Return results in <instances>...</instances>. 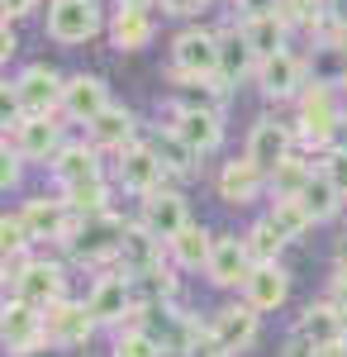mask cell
<instances>
[{"label": "cell", "mask_w": 347, "mask_h": 357, "mask_svg": "<svg viewBox=\"0 0 347 357\" xmlns=\"http://www.w3.org/2000/svg\"><path fill=\"white\" fill-rule=\"evenodd\" d=\"M5 286H10V296L38 305V310H48L53 301L67 296V276H62V267L38 262V257H10V262H5Z\"/></svg>", "instance_id": "6da1fadb"}, {"label": "cell", "mask_w": 347, "mask_h": 357, "mask_svg": "<svg viewBox=\"0 0 347 357\" xmlns=\"http://www.w3.org/2000/svg\"><path fill=\"white\" fill-rule=\"evenodd\" d=\"M347 105H338V86H323V82H309L300 91V138L314 143V148H328L338 124H343Z\"/></svg>", "instance_id": "7a4b0ae2"}, {"label": "cell", "mask_w": 347, "mask_h": 357, "mask_svg": "<svg viewBox=\"0 0 347 357\" xmlns=\"http://www.w3.org/2000/svg\"><path fill=\"white\" fill-rule=\"evenodd\" d=\"M124 229H129V224L114 220L109 210H100V215H81L77 234H72V238H67L62 248H72V257H77V262L95 267V262H109V257H119Z\"/></svg>", "instance_id": "3957f363"}, {"label": "cell", "mask_w": 347, "mask_h": 357, "mask_svg": "<svg viewBox=\"0 0 347 357\" xmlns=\"http://www.w3.org/2000/svg\"><path fill=\"white\" fill-rule=\"evenodd\" d=\"M0 338H5V353L10 357H33L38 348H48V324H43V310L38 305L10 296L0 310Z\"/></svg>", "instance_id": "277c9868"}, {"label": "cell", "mask_w": 347, "mask_h": 357, "mask_svg": "<svg viewBox=\"0 0 347 357\" xmlns=\"http://www.w3.org/2000/svg\"><path fill=\"white\" fill-rule=\"evenodd\" d=\"M186 77H219V33L195 24L171 38V82Z\"/></svg>", "instance_id": "5b68a950"}, {"label": "cell", "mask_w": 347, "mask_h": 357, "mask_svg": "<svg viewBox=\"0 0 347 357\" xmlns=\"http://www.w3.org/2000/svg\"><path fill=\"white\" fill-rule=\"evenodd\" d=\"M100 33V5L95 0H48V38L62 48L91 43Z\"/></svg>", "instance_id": "8992f818"}, {"label": "cell", "mask_w": 347, "mask_h": 357, "mask_svg": "<svg viewBox=\"0 0 347 357\" xmlns=\"http://www.w3.org/2000/svg\"><path fill=\"white\" fill-rule=\"evenodd\" d=\"M20 220H24V229L33 234V243H67L72 234H77L81 215L57 195V200H48V195H33V200H24V210H20Z\"/></svg>", "instance_id": "52a82bcc"}, {"label": "cell", "mask_w": 347, "mask_h": 357, "mask_svg": "<svg viewBox=\"0 0 347 357\" xmlns=\"http://www.w3.org/2000/svg\"><path fill=\"white\" fill-rule=\"evenodd\" d=\"M91 314H95V324H134L138 314V296H134V276L129 272H114V276H100L95 286H91Z\"/></svg>", "instance_id": "ba28073f"}, {"label": "cell", "mask_w": 347, "mask_h": 357, "mask_svg": "<svg viewBox=\"0 0 347 357\" xmlns=\"http://www.w3.org/2000/svg\"><path fill=\"white\" fill-rule=\"evenodd\" d=\"M24 162H53L57 148H62V124H57L53 114H24L15 129H10V138H5Z\"/></svg>", "instance_id": "9c48e42d"}, {"label": "cell", "mask_w": 347, "mask_h": 357, "mask_svg": "<svg viewBox=\"0 0 347 357\" xmlns=\"http://www.w3.org/2000/svg\"><path fill=\"white\" fill-rule=\"evenodd\" d=\"M114 158H119V162H114V176H119L124 191L148 195V191H157L162 181H167V167H162L153 143H129V148H119Z\"/></svg>", "instance_id": "30bf717a"}, {"label": "cell", "mask_w": 347, "mask_h": 357, "mask_svg": "<svg viewBox=\"0 0 347 357\" xmlns=\"http://www.w3.org/2000/svg\"><path fill=\"white\" fill-rule=\"evenodd\" d=\"M15 100H20V114H57L62 110V77L53 67H24L15 82Z\"/></svg>", "instance_id": "8fae6325"}, {"label": "cell", "mask_w": 347, "mask_h": 357, "mask_svg": "<svg viewBox=\"0 0 347 357\" xmlns=\"http://www.w3.org/2000/svg\"><path fill=\"white\" fill-rule=\"evenodd\" d=\"M304 57H295L291 48L276 57H262V67H257V91L267 96V100H300V91H304Z\"/></svg>", "instance_id": "7c38bea8"}, {"label": "cell", "mask_w": 347, "mask_h": 357, "mask_svg": "<svg viewBox=\"0 0 347 357\" xmlns=\"http://www.w3.org/2000/svg\"><path fill=\"white\" fill-rule=\"evenodd\" d=\"M43 324H48V343H62V348H86V338L95 333V314L86 301H53L43 310Z\"/></svg>", "instance_id": "4fadbf2b"}, {"label": "cell", "mask_w": 347, "mask_h": 357, "mask_svg": "<svg viewBox=\"0 0 347 357\" xmlns=\"http://www.w3.org/2000/svg\"><path fill=\"white\" fill-rule=\"evenodd\" d=\"M138 224H148L162 243H171V238H176V234L190 224L186 195H181V191H167V186L148 191V195H143V210H138Z\"/></svg>", "instance_id": "5bb4252c"}, {"label": "cell", "mask_w": 347, "mask_h": 357, "mask_svg": "<svg viewBox=\"0 0 347 357\" xmlns=\"http://www.w3.org/2000/svg\"><path fill=\"white\" fill-rule=\"evenodd\" d=\"M167 129H176V134L186 138L200 158H210V153H219V143H224V110H190V105H171V124H167Z\"/></svg>", "instance_id": "9a60e30c"}, {"label": "cell", "mask_w": 347, "mask_h": 357, "mask_svg": "<svg viewBox=\"0 0 347 357\" xmlns=\"http://www.w3.org/2000/svg\"><path fill=\"white\" fill-rule=\"evenodd\" d=\"M242 153L262 167V172H271L276 162H286L295 153V129L281 124V119H271V114H262V119L247 129V148H242Z\"/></svg>", "instance_id": "2e32d148"}, {"label": "cell", "mask_w": 347, "mask_h": 357, "mask_svg": "<svg viewBox=\"0 0 347 357\" xmlns=\"http://www.w3.org/2000/svg\"><path fill=\"white\" fill-rule=\"evenodd\" d=\"M252 267H257V257L247 252L242 238L214 234V252H210V267H205V276H210L214 286H242V281L252 276Z\"/></svg>", "instance_id": "e0dca14e"}, {"label": "cell", "mask_w": 347, "mask_h": 357, "mask_svg": "<svg viewBox=\"0 0 347 357\" xmlns=\"http://www.w3.org/2000/svg\"><path fill=\"white\" fill-rule=\"evenodd\" d=\"M295 338L319 343V348H338V343H347V319H343V310H338V301L304 305V314L295 319Z\"/></svg>", "instance_id": "ac0fdd59"}, {"label": "cell", "mask_w": 347, "mask_h": 357, "mask_svg": "<svg viewBox=\"0 0 347 357\" xmlns=\"http://www.w3.org/2000/svg\"><path fill=\"white\" fill-rule=\"evenodd\" d=\"M257 314H262V310H252L247 301L242 305H224V310L210 314V333L238 357V353H247V348L257 343Z\"/></svg>", "instance_id": "d6986e66"}, {"label": "cell", "mask_w": 347, "mask_h": 357, "mask_svg": "<svg viewBox=\"0 0 347 357\" xmlns=\"http://www.w3.org/2000/svg\"><path fill=\"white\" fill-rule=\"evenodd\" d=\"M105 105H109V86L100 82V77L77 72V77L62 82V114H67L72 124H91Z\"/></svg>", "instance_id": "ffe728a7"}, {"label": "cell", "mask_w": 347, "mask_h": 357, "mask_svg": "<svg viewBox=\"0 0 347 357\" xmlns=\"http://www.w3.org/2000/svg\"><path fill=\"white\" fill-rule=\"evenodd\" d=\"M286 296H291V276H286L281 262H257L252 276L242 281V301L252 305V310H262V314L267 310H281Z\"/></svg>", "instance_id": "44dd1931"}, {"label": "cell", "mask_w": 347, "mask_h": 357, "mask_svg": "<svg viewBox=\"0 0 347 357\" xmlns=\"http://www.w3.org/2000/svg\"><path fill=\"white\" fill-rule=\"evenodd\" d=\"M86 138H91L100 153H119V148L138 143V119H134V110H124V105H105V110L86 124Z\"/></svg>", "instance_id": "7402d4cb"}, {"label": "cell", "mask_w": 347, "mask_h": 357, "mask_svg": "<svg viewBox=\"0 0 347 357\" xmlns=\"http://www.w3.org/2000/svg\"><path fill=\"white\" fill-rule=\"evenodd\" d=\"M262 186H267V172L252 162L247 153L233 158V162H224V172H219V200L224 205H252L262 195Z\"/></svg>", "instance_id": "603a6c76"}, {"label": "cell", "mask_w": 347, "mask_h": 357, "mask_svg": "<svg viewBox=\"0 0 347 357\" xmlns=\"http://www.w3.org/2000/svg\"><path fill=\"white\" fill-rule=\"evenodd\" d=\"M257 67H262V57H257V48L247 43V33L238 29H224L219 33V77L229 86L247 82V77H257Z\"/></svg>", "instance_id": "cb8c5ba5"}, {"label": "cell", "mask_w": 347, "mask_h": 357, "mask_svg": "<svg viewBox=\"0 0 347 357\" xmlns=\"http://www.w3.org/2000/svg\"><path fill=\"white\" fill-rule=\"evenodd\" d=\"M153 10H138V5H119L114 10V24H109V43L119 48V53H138V48H148L153 43Z\"/></svg>", "instance_id": "d4e9b609"}, {"label": "cell", "mask_w": 347, "mask_h": 357, "mask_svg": "<svg viewBox=\"0 0 347 357\" xmlns=\"http://www.w3.org/2000/svg\"><path fill=\"white\" fill-rule=\"evenodd\" d=\"M162 238L157 234H153V229H148V224H129V229H124V243H119V257H114V262H119V267H124V272L134 276V272H148V267H157L162 262Z\"/></svg>", "instance_id": "484cf974"}, {"label": "cell", "mask_w": 347, "mask_h": 357, "mask_svg": "<svg viewBox=\"0 0 347 357\" xmlns=\"http://www.w3.org/2000/svg\"><path fill=\"white\" fill-rule=\"evenodd\" d=\"M48 167H53L57 186H72V181H86V176H100V148H95V143H62Z\"/></svg>", "instance_id": "4316f807"}, {"label": "cell", "mask_w": 347, "mask_h": 357, "mask_svg": "<svg viewBox=\"0 0 347 357\" xmlns=\"http://www.w3.org/2000/svg\"><path fill=\"white\" fill-rule=\"evenodd\" d=\"M167 252H171L176 267H186V272H205V267H210V252H214V234H210V229H200V224H186V229L167 243Z\"/></svg>", "instance_id": "83f0119b"}, {"label": "cell", "mask_w": 347, "mask_h": 357, "mask_svg": "<svg viewBox=\"0 0 347 357\" xmlns=\"http://www.w3.org/2000/svg\"><path fill=\"white\" fill-rule=\"evenodd\" d=\"M267 220L281 229V238H286V243H300V238L314 229V215L304 210V200H300V195H271Z\"/></svg>", "instance_id": "f1b7e54d"}, {"label": "cell", "mask_w": 347, "mask_h": 357, "mask_svg": "<svg viewBox=\"0 0 347 357\" xmlns=\"http://www.w3.org/2000/svg\"><path fill=\"white\" fill-rule=\"evenodd\" d=\"M309 72H314V82H323V86L347 82V38L343 33H328L319 48L309 53Z\"/></svg>", "instance_id": "f546056e"}, {"label": "cell", "mask_w": 347, "mask_h": 357, "mask_svg": "<svg viewBox=\"0 0 347 357\" xmlns=\"http://www.w3.org/2000/svg\"><path fill=\"white\" fill-rule=\"evenodd\" d=\"M242 33H247V43L257 48V57H276V53H286L291 24H286L281 15H252V20H242Z\"/></svg>", "instance_id": "4dcf8cb0"}, {"label": "cell", "mask_w": 347, "mask_h": 357, "mask_svg": "<svg viewBox=\"0 0 347 357\" xmlns=\"http://www.w3.org/2000/svg\"><path fill=\"white\" fill-rule=\"evenodd\" d=\"M224 100H229V82L224 77H186V82H176V105L224 110Z\"/></svg>", "instance_id": "1f68e13d"}, {"label": "cell", "mask_w": 347, "mask_h": 357, "mask_svg": "<svg viewBox=\"0 0 347 357\" xmlns=\"http://www.w3.org/2000/svg\"><path fill=\"white\" fill-rule=\"evenodd\" d=\"M148 143L157 148V158H162V167H167V176H190V172H195V162H200V153H195V148H190V143L176 134V129H162V134H153Z\"/></svg>", "instance_id": "d6a6232c"}, {"label": "cell", "mask_w": 347, "mask_h": 357, "mask_svg": "<svg viewBox=\"0 0 347 357\" xmlns=\"http://www.w3.org/2000/svg\"><path fill=\"white\" fill-rule=\"evenodd\" d=\"M300 200H304V210L314 215V224H323V220H333L338 215V205H343V195H338V186L323 176L319 167H314V176L304 181V191H300Z\"/></svg>", "instance_id": "836d02e7"}, {"label": "cell", "mask_w": 347, "mask_h": 357, "mask_svg": "<svg viewBox=\"0 0 347 357\" xmlns=\"http://www.w3.org/2000/svg\"><path fill=\"white\" fill-rule=\"evenodd\" d=\"M62 200L77 215H100V210H109V186H105V176H86V181L62 186Z\"/></svg>", "instance_id": "e575fe53"}, {"label": "cell", "mask_w": 347, "mask_h": 357, "mask_svg": "<svg viewBox=\"0 0 347 357\" xmlns=\"http://www.w3.org/2000/svg\"><path fill=\"white\" fill-rule=\"evenodd\" d=\"M309 176H314V167L304 162V158H295V153H291L286 162H276V167L267 172V191H271V195H300Z\"/></svg>", "instance_id": "d590c367"}, {"label": "cell", "mask_w": 347, "mask_h": 357, "mask_svg": "<svg viewBox=\"0 0 347 357\" xmlns=\"http://www.w3.org/2000/svg\"><path fill=\"white\" fill-rule=\"evenodd\" d=\"M134 296L138 305H162V301H171L176 296V276L167 272V267H148V272H134Z\"/></svg>", "instance_id": "8d00e7d4"}, {"label": "cell", "mask_w": 347, "mask_h": 357, "mask_svg": "<svg viewBox=\"0 0 347 357\" xmlns=\"http://www.w3.org/2000/svg\"><path fill=\"white\" fill-rule=\"evenodd\" d=\"M242 243H247V252H252L257 262H276L281 248H286V238H281V229H276L271 220H257L247 234H242Z\"/></svg>", "instance_id": "74e56055"}, {"label": "cell", "mask_w": 347, "mask_h": 357, "mask_svg": "<svg viewBox=\"0 0 347 357\" xmlns=\"http://www.w3.org/2000/svg\"><path fill=\"white\" fill-rule=\"evenodd\" d=\"M157 353H162V343L138 324H124V333L114 338V357H157Z\"/></svg>", "instance_id": "f35d334b"}, {"label": "cell", "mask_w": 347, "mask_h": 357, "mask_svg": "<svg viewBox=\"0 0 347 357\" xmlns=\"http://www.w3.org/2000/svg\"><path fill=\"white\" fill-rule=\"evenodd\" d=\"M319 172L338 186V195L347 200V148H323V158H319Z\"/></svg>", "instance_id": "ab89813d"}, {"label": "cell", "mask_w": 347, "mask_h": 357, "mask_svg": "<svg viewBox=\"0 0 347 357\" xmlns=\"http://www.w3.org/2000/svg\"><path fill=\"white\" fill-rule=\"evenodd\" d=\"M281 357H347V343H338V348H319V343H304V338H291Z\"/></svg>", "instance_id": "60d3db41"}, {"label": "cell", "mask_w": 347, "mask_h": 357, "mask_svg": "<svg viewBox=\"0 0 347 357\" xmlns=\"http://www.w3.org/2000/svg\"><path fill=\"white\" fill-rule=\"evenodd\" d=\"M190 357H233V353H229V348L210 333V324H205V329L195 333V343H190Z\"/></svg>", "instance_id": "b9f144b4"}, {"label": "cell", "mask_w": 347, "mask_h": 357, "mask_svg": "<svg viewBox=\"0 0 347 357\" xmlns=\"http://www.w3.org/2000/svg\"><path fill=\"white\" fill-rule=\"evenodd\" d=\"M162 15H176V20H190V15H200V10H210V0H157Z\"/></svg>", "instance_id": "7bdbcfd3"}, {"label": "cell", "mask_w": 347, "mask_h": 357, "mask_svg": "<svg viewBox=\"0 0 347 357\" xmlns=\"http://www.w3.org/2000/svg\"><path fill=\"white\" fill-rule=\"evenodd\" d=\"M20 162H24V158H20V153H15V148L5 143V158H0V186H5V191H10V186L20 181Z\"/></svg>", "instance_id": "ee69618b"}, {"label": "cell", "mask_w": 347, "mask_h": 357, "mask_svg": "<svg viewBox=\"0 0 347 357\" xmlns=\"http://www.w3.org/2000/svg\"><path fill=\"white\" fill-rule=\"evenodd\" d=\"M328 10V33H347V0H323Z\"/></svg>", "instance_id": "f6af8a7d"}, {"label": "cell", "mask_w": 347, "mask_h": 357, "mask_svg": "<svg viewBox=\"0 0 347 357\" xmlns=\"http://www.w3.org/2000/svg\"><path fill=\"white\" fill-rule=\"evenodd\" d=\"M328 301H338V310L347 314V267H333V281H328Z\"/></svg>", "instance_id": "bcb514c9"}, {"label": "cell", "mask_w": 347, "mask_h": 357, "mask_svg": "<svg viewBox=\"0 0 347 357\" xmlns=\"http://www.w3.org/2000/svg\"><path fill=\"white\" fill-rule=\"evenodd\" d=\"M43 0H0V10H5V20L15 24V20H24V15H33Z\"/></svg>", "instance_id": "7dc6e473"}, {"label": "cell", "mask_w": 347, "mask_h": 357, "mask_svg": "<svg viewBox=\"0 0 347 357\" xmlns=\"http://www.w3.org/2000/svg\"><path fill=\"white\" fill-rule=\"evenodd\" d=\"M276 10H281V0H238L242 20H252V15H276Z\"/></svg>", "instance_id": "c3c4849f"}, {"label": "cell", "mask_w": 347, "mask_h": 357, "mask_svg": "<svg viewBox=\"0 0 347 357\" xmlns=\"http://www.w3.org/2000/svg\"><path fill=\"white\" fill-rule=\"evenodd\" d=\"M15 53H20V38H15V29H10V20H5V33H0V57L10 62Z\"/></svg>", "instance_id": "681fc988"}, {"label": "cell", "mask_w": 347, "mask_h": 357, "mask_svg": "<svg viewBox=\"0 0 347 357\" xmlns=\"http://www.w3.org/2000/svg\"><path fill=\"white\" fill-rule=\"evenodd\" d=\"M48 348H53V353H43V348H38L33 357H77V348H62V343H48Z\"/></svg>", "instance_id": "f907efd6"}, {"label": "cell", "mask_w": 347, "mask_h": 357, "mask_svg": "<svg viewBox=\"0 0 347 357\" xmlns=\"http://www.w3.org/2000/svg\"><path fill=\"white\" fill-rule=\"evenodd\" d=\"M333 267H347V234L338 238V252H333Z\"/></svg>", "instance_id": "816d5d0a"}, {"label": "cell", "mask_w": 347, "mask_h": 357, "mask_svg": "<svg viewBox=\"0 0 347 357\" xmlns=\"http://www.w3.org/2000/svg\"><path fill=\"white\" fill-rule=\"evenodd\" d=\"M328 148H347V114H343V124H338V134H333V143Z\"/></svg>", "instance_id": "f5cc1de1"}, {"label": "cell", "mask_w": 347, "mask_h": 357, "mask_svg": "<svg viewBox=\"0 0 347 357\" xmlns=\"http://www.w3.org/2000/svg\"><path fill=\"white\" fill-rule=\"evenodd\" d=\"M157 357H190V348H162Z\"/></svg>", "instance_id": "db71d44e"}, {"label": "cell", "mask_w": 347, "mask_h": 357, "mask_svg": "<svg viewBox=\"0 0 347 357\" xmlns=\"http://www.w3.org/2000/svg\"><path fill=\"white\" fill-rule=\"evenodd\" d=\"M119 5H138V10H153L157 0H119Z\"/></svg>", "instance_id": "11a10c76"}, {"label": "cell", "mask_w": 347, "mask_h": 357, "mask_svg": "<svg viewBox=\"0 0 347 357\" xmlns=\"http://www.w3.org/2000/svg\"><path fill=\"white\" fill-rule=\"evenodd\" d=\"M343 38H347V33H343Z\"/></svg>", "instance_id": "9f6ffc18"}]
</instances>
